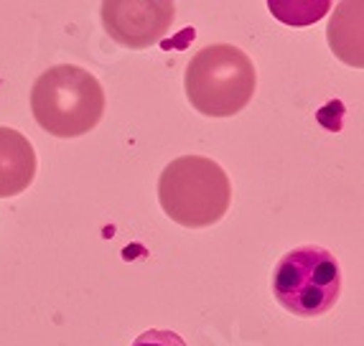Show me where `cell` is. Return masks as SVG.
<instances>
[{"label": "cell", "mask_w": 364, "mask_h": 346, "mask_svg": "<svg viewBox=\"0 0 364 346\" xmlns=\"http://www.w3.org/2000/svg\"><path fill=\"white\" fill-rule=\"evenodd\" d=\"M186 97L207 117H232L242 112L257 90L255 64L232 43H212L191 56L183 74Z\"/></svg>", "instance_id": "3"}, {"label": "cell", "mask_w": 364, "mask_h": 346, "mask_svg": "<svg viewBox=\"0 0 364 346\" xmlns=\"http://www.w3.org/2000/svg\"><path fill=\"white\" fill-rule=\"evenodd\" d=\"M36 151L23 133L0 128V199L23 194L36 178Z\"/></svg>", "instance_id": "6"}, {"label": "cell", "mask_w": 364, "mask_h": 346, "mask_svg": "<svg viewBox=\"0 0 364 346\" xmlns=\"http://www.w3.org/2000/svg\"><path fill=\"white\" fill-rule=\"evenodd\" d=\"M133 346H188L176 331L171 328H148L138 339L133 341Z\"/></svg>", "instance_id": "7"}, {"label": "cell", "mask_w": 364, "mask_h": 346, "mask_svg": "<svg viewBox=\"0 0 364 346\" xmlns=\"http://www.w3.org/2000/svg\"><path fill=\"white\" fill-rule=\"evenodd\" d=\"M344 275L328 249L306 244L280 257L273 275V296L288 313L318 318L334 308L341 296Z\"/></svg>", "instance_id": "4"}, {"label": "cell", "mask_w": 364, "mask_h": 346, "mask_svg": "<svg viewBox=\"0 0 364 346\" xmlns=\"http://www.w3.org/2000/svg\"><path fill=\"white\" fill-rule=\"evenodd\" d=\"M33 117L56 138H79L100 125L105 115V90L95 74L74 64L43 72L31 92Z\"/></svg>", "instance_id": "2"}, {"label": "cell", "mask_w": 364, "mask_h": 346, "mask_svg": "<svg viewBox=\"0 0 364 346\" xmlns=\"http://www.w3.org/2000/svg\"><path fill=\"white\" fill-rule=\"evenodd\" d=\"M176 8L173 3H105V31L125 49H148L168 33Z\"/></svg>", "instance_id": "5"}, {"label": "cell", "mask_w": 364, "mask_h": 346, "mask_svg": "<svg viewBox=\"0 0 364 346\" xmlns=\"http://www.w3.org/2000/svg\"><path fill=\"white\" fill-rule=\"evenodd\" d=\"M158 201L166 217L188 229L217 225L232 204L225 168L207 156H181L158 178Z\"/></svg>", "instance_id": "1"}]
</instances>
